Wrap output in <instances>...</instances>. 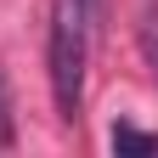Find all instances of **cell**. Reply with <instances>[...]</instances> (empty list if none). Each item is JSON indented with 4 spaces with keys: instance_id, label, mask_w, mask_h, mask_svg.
<instances>
[{
    "instance_id": "3957f363",
    "label": "cell",
    "mask_w": 158,
    "mask_h": 158,
    "mask_svg": "<svg viewBox=\"0 0 158 158\" xmlns=\"http://www.w3.org/2000/svg\"><path fill=\"white\" fill-rule=\"evenodd\" d=\"M141 56H147V68H152V79H158V6L141 11Z\"/></svg>"
},
{
    "instance_id": "6da1fadb",
    "label": "cell",
    "mask_w": 158,
    "mask_h": 158,
    "mask_svg": "<svg viewBox=\"0 0 158 158\" xmlns=\"http://www.w3.org/2000/svg\"><path fill=\"white\" fill-rule=\"evenodd\" d=\"M90 23L73 0H51V40H45V62H51V96L56 118L73 124L85 107V62H90Z\"/></svg>"
},
{
    "instance_id": "5b68a950",
    "label": "cell",
    "mask_w": 158,
    "mask_h": 158,
    "mask_svg": "<svg viewBox=\"0 0 158 158\" xmlns=\"http://www.w3.org/2000/svg\"><path fill=\"white\" fill-rule=\"evenodd\" d=\"M73 6L85 11V23H90V28H102V11H107V0H73Z\"/></svg>"
},
{
    "instance_id": "7a4b0ae2",
    "label": "cell",
    "mask_w": 158,
    "mask_h": 158,
    "mask_svg": "<svg viewBox=\"0 0 158 158\" xmlns=\"http://www.w3.org/2000/svg\"><path fill=\"white\" fill-rule=\"evenodd\" d=\"M113 152L118 158H158V135H147V130H135V124H113Z\"/></svg>"
},
{
    "instance_id": "277c9868",
    "label": "cell",
    "mask_w": 158,
    "mask_h": 158,
    "mask_svg": "<svg viewBox=\"0 0 158 158\" xmlns=\"http://www.w3.org/2000/svg\"><path fill=\"white\" fill-rule=\"evenodd\" d=\"M17 130H11V102H6V79H0V147H11Z\"/></svg>"
}]
</instances>
